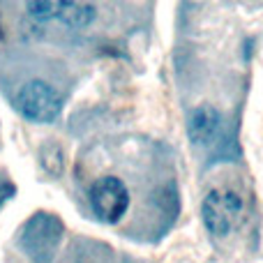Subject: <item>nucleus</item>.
<instances>
[{
	"instance_id": "obj_1",
	"label": "nucleus",
	"mask_w": 263,
	"mask_h": 263,
	"mask_svg": "<svg viewBox=\"0 0 263 263\" xmlns=\"http://www.w3.org/2000/svg\"><path fill=\"white\" fill-rule=\"evenodd\" d=\"M63 222L53 213H37L23 224L18 242L30 259L46 261L55 254L60 240H63Z\"/></svg>"
},
{
	"instance_id": "obj_2",
	"label": "nucleus",
	"mask_w": 263,
	"mask_h": 263,
	"mask_svg": "<svg viewBox=\"0 0 263 263\" xmlns=\"http://www.w3.org/2000/svg\"><path fill=\"white\" fill-rule=\"evenodd\" d=\"M242 199L231 190H213L201 205L203 224L215 236H229L242 219Z\"/></svg>"
},
{
	"instance_id": "obj_3",
	"label": "nucleus",
	"mask_w": 263,
	"mask_h": 263,
	"mask_svg": "<svg viewBox=\"0 0 263 263\" xmlns=\"http://www.w3.org/2000/svg\"><path fill=\"white\" fill-rule=\"evenodd\" d=\"M16 109L30 123H53L63 111V97L44 81H30L18 90Z\"/></svg>"
},
{
	"instance_id": "obj_4",
	"label": "nucleus",
	"mask_w": 263,
	"mask_h": 263,
	"mask_svg": "<svg viewBox=\"0 0 263 263\" xmlns=\"http://www.w3.org/2000/svg\"><path fill=\"white\" fill-rule=\"evenodd\" d=\"M90 205L102 222L116 224L127 213L129 205V192L125 187V182L114 176L100 178L90 187Z\"/></svg>"
},
{
	"instance_id": "obj_5",
	"label": "nucleus",
	"mask_w": 263,
	"mask_h": 263,
	"mask_svg": "<svg viewBox=\"0 0 263 263\" xmlns=\"http://www.w3.org/2000/svg\"><path fill=\"white\" fill-rule=\"evenodd\" d=\"M219 127H222V118L213 106H199V109L192 111L190 123H187V132H190V139L196 145H208L217 139Z\"/></svg>"
},
{
	"instance_id": "obj_6",
	"label": "nucleus",
	"mask_w": 263,
	"mask_h": 263,
	"mask_svg": "<svg viewBox=\"0 0 263 263\" xmlns=\"http://www.w3.org/2000/svg\"><path fill=\"white\" fill-rule=\"evenodd\" d=\"M95 14V0H65L58 18L69 28H86L92 23Z\"/></svg>"
},
{
	"instance_id": "obj_7",
	"label": "nucleus",
	"mask_w": 263,
	"mask_h": 263,
	"mask_svg": "<svg viewBox=\"0 0 263 263\" xmlns=\"http://www.w3.org/2000/svg\"><path fill=\"white\" fill-rule=\"evenodd\" d=\"M65 0H26L28 14L37 21H49V18H58L60 9H63Z\"/></svg>"
}]
</instances>
